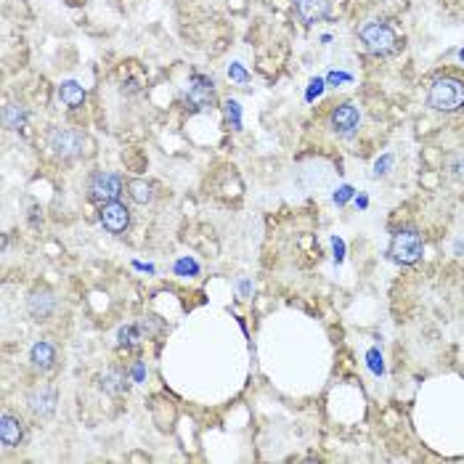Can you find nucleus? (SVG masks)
Masks as SVG:
<instances>
[{"label":"nucleus","instance_id":"nucleus-24","mask_svg":"<svg viewBox=\"0 0 464 464\" xmlns=\"http://www.w3.org/2000/svg\"><path fill=\"white\" fill-rule=\"evenodd\" d=\"M321 91H324V83H321V80H313V83H311V91H308V99L318 96Z\"/></svg>","mask_w":464,"mask_h":464},{"label":"nucleus","instance_id":"nucleus-7","mask_svg":"<svg viewBox=\"0 0 464 464\" xmlns=\"http://www.w3.org/2000/svg\"><path fill=\"white\" fill-rule=\"evenodd\" d=\"M99 221L109 233H122L130 226V210L122 202H106L101 204Z\"/></svg>","mask_w":464,"mask_h":464},{"label":"nucleus","instance_id":"nucleus-5","mask_svg":"<svg viewBox=\"0 0 464 464\" xmlns=\"http://www.w3.org/2000/svg\"><path fill=\"white\" fill-rule=\"evenodd\" d=\"M215 104V85L202 74H194L186 88V106L191 111H204Z\"/></svg>","mask_w":464,"mask_h":464},{"label":"nucleus","instance_id":"nucleus-8","mask_svg":"<svg viewBox=\"0 0 464 464\" xmlns=\"http://www.w3.org/2000/svg\"><path fill=\"white\" fill-rule=\"evenodd\" d=\"M361 125V114H358V106L353 104H343L332 111V130L337 136H353Z\"/></svg>","mask_w":464,"mask_h":464},{"label":"nucleus","instance_id":"nucleus-15","mask_svg":"<svg viewBox=\"0 0 464 464\" xmlns=\"http://www.w3.org/2000/svg\"><path fill=\"white\" fill-rule=\"evenodd\" d=\"M101 388L109 395H122V393H128V377L120 369H106L101 374Z\"/></svg>","mask_w":464,"mask_h":464},{"label":"nucleus","instance_id":"nucleus-6","mask_svg":"<svg viewBox=\"0 0 464 464\" xmlns=\"http://www.w3.org/2000/svg\"><path fill=\"white\" fill-rule=\"evenodd\" d=\"M48 146L54 148L56 157L61 159H72L77 157L85 146V138L83 133H77V130H66V128H59L51 133V138H48Z\"/></svg>","mask_w":464,"mask_h":464},{"label":"nucleus","instance_id":"nucleus-26","mask_svg":"<svg viewBox=\"0 0 464 464\" xmlns=\"http://www.w3.org/2000/svg\"><path fill=\"white\" fill-rule=\"evenodd\" d=\"M345 80H350V77H348V74H337V72L329 74V83H345Z\"/></svg>","mask_w":464,"mask_h":464},{"label":"nucleus","instance_id":"nucleus-16","mask_svg":"<svg viewBox=\"0 0 464 464\" xmlns=\"http://www.w3.org/2000/svg\"><path fill=\"white\" fill-rule=\"evenodd\" d=\"M24 122H27L24 106H19V104H6V109H3V125L9 130H21L24 128Z\"/></svg>","mask_w":464,"mask_h":464},{"label":"nucleus","instance_id":"nucleus-12","mask_svg":"<svg viewBox=\"0 0 464 464\" xmlns=\"http://www.w3.org/2000/svg\"><path fill=\"white\" fill-rule=\"evenodd\" d=\"M54 295L51 292H32L29 297V313L35 321H46L48 316L54 313Z\"/></svg>","mask_w":464,"mask_h":464},{"label":"nucleus","instance_id":"nucleus-17","mask_svg":"<svg viewBox=\"0 0 464 464\" xmlns=\"http://www.w3.org/2000/svg\"><path fill=\"white\" fill-rule=\"evenodd\" d=\"M130 199L133 202H138V204H148L151 202V186L146 183V181H130Z\"/></svg>","mask_w":464,"mask_h":464},{"label":"nucleus","instance_id":"nucleus-2","mask_svg":"<svg viewBox=\"0 0 464 464\" xmlns=\"http://www.w3.org/2000/svg\"><path fill=\"white\" fill-rule=\"evenodd\" d=\"M425 252V241H422V233H417L414 228H403V231L393 233V241H390V258L400 263V266H414Z\"/></svg>","mask_w":464,"mask_h":464},{"label":"nucleus","instance_id":"nucleus-20","mask_svg":"<svg viewBox=\"0 0 464 464\" xmlns=\"http://www.w3.org/2000/svg\"><path fill=\"white\" fill-rule=\"evenodd\" d=\"M390 167H393V157L385 154L382 159H377V165H374V176H388Z\"/></svg>","mask_w":464,"mask_h":464},{"label":"nucleus","instance_id":"nucleus-18","mask_svg":"<svg viewBox=\"0 0 464 464\" xmlns=\"http://www.w3.org/2000/svg\"><path fill=\"white\" fill-rule=\"evenodd\" d=\"M228 77H231L233 83H239V85H247V83H250V74H247V69H244L241 64H236V61H233V64L228 66Z\"/></svg>","mask_w":464,"mask_h":464},{"label":"nucleus","instance_id":"nucleus-28","mask_svg":"<svg viewBox=\"0 0 464 464\" xmlns=\"http://www.w3.org/2000/svg\"><path fill=\"white\" fill-rule=\"evenodd\" d=\"M462 59H464V51H462Z\"/></svg>","mask_w":464,"mask_h":464},{"label":"nucleus","instance_id":"nucleus-14","mask_svg":"<svg viewBox=\"0 0 464 464\" xmlns=\"http://www.w3.org/2000/svg\"><path fill=\"white\" fill-rule=\"evenodd\" d=\"M29 358H32V366H35V369H40V371L51 369V366L56 363V350H54V345H48V343H35V345H32V353H29Z\"/></svg>","mask_w":464,"mask_h":464},{"label":"nucleus","instance_id":"nucleus-9","mask_svg":"<svg viewBox=\"0 0 464 464\" xmlns=\"http://www.w3.org/2000/svg\"><path fill=\"white\" fill-rule=\"evenodd\" d=\"M295 14L303 24H316L329 16V0H295Z\"/></svg>","mask_w":464,"mask_h":464},{"label":"nucleus","instance_id":"nucleus-1","mask_svg":"<svg viewBox=\"0 0 464 464\" xmlns=\"http://www.w3.org/2000/svg\"><path fill=\"white\" fill-rule=\"evenodd\" d=\"M427 104L443 114H454V111L464 109V83L456 77H438L435 83L430 85Z\"/></svg>","mask_w":464,"mask_h":464},{"label":"nucleus","instance_id":"nucleus-11","mask_svg":"<svg viewBox=\"0 0 464 464\" xmlns=\"http://www.w3.org/2000/svg\"><path fill=\"white\" fill-rule=\"evenodd\" d=\"M29 408L37 417H51L56 411V393L54 390H37L29 395Z\"/></svg>","mask_w":464,"mask_h":464},{"label":"nucleus","instance_id":"nucleus-22","mask_svg":"<svg viewBox=\"0 0 464 464\" xmlns=\"http://www.w3.org/2000/svg\"><path fill=\"white\" fill-rule=\"evenodd\" d=\"M369 366H371V371L374 374H382V355H380V350H369Z\"/></svg>","mask_w":464,"mask_h":464},{"label":"nucleus","instance_id":"nucleus-19","mask_svg":"<svg viewBox=\"0 0 464 464\" xmlns=\"http://www.w3.org/2000/svg\"><path fill=\"white\" fill-rule=\"evenodd\" d=\"M226 117H228V122H231L233 128L239 130L241 128V109H239V104H236V101L226 104Z\"/></svg>","mask_w":464,"mask_h":464},{"label":"nucleus","instance_id":"nucleus-27","mask_svg":"<svg viewBox=\"0 0 464 464\" xmlns=\"http://www.w3.org/2000/svg\"><path fill=\"white\" fill-rule=\"evenodd\" d=\"M136 380H143V366H141V363L136 366Z\"/></svg>","mask_w":464,"mask_h":464},{"label":"nucleus","instance_id":"nucleus-13","mask_svg":"<svg viewBox=\"0 0 464 464\" xmlns=\"http://www.w3.org/2000/svg\"><path fill=\"white\" fill-rule=\"evenodd\" d=\"M59 99L69 109H80L85 104V88L80 83H74V80H66V83L59 85Z\"/></svg>","mask_w":464,"mask_h":464},{"label":"nucleus","instance_id":"nucleus-3","mask_svg":"<svg viewBox=\"0 0 464 464\" xmlns=\"http://www.w3.org/2000/svg\"><path fill=\"white\" fill-rule=\"evenodd\" d=\"M361 43L366 46V51L374 56H390L398 51V35L380 21H369L361 27Z\"/></svg>","mask_w":464,"mask_h":464},{"label":"nucleus","instance_id":"nucleus-25","mask_svg":"<svg viewBox=\"0 0 464 464\" xmlns=\"http://www.w3.org/2000/svg\"><path fill=\"white\" fill-rule=\"evenodd\" d=\"M348 196H350V188H348V186H345V188H340V194H334V199H337V202L343 204L345 199H348Z\"/></svg>","mask_w":464,"mask_h":464},{"label":"nucleus","instance_id":"nucleus-21","mask_svg":"<svg viewBox=\"0 0 464 464\" xmlns=\"http://www.w3.org/2000/svg\"><path fill=\"white\" fill-rule=\"evenodd\" d=\"M176 271H178V273H196V271H199V266H196L194 260H178Z\"/></svg>","mask_w":464,"mask_h":464},{"label":"nucleus","instance_id":"nucleus-4","mask_svg":"<svg viewBox=\"0 0 464 464\" xmlns=\"http://www.w3.org/2000/svg\"><path fill=\"white\" fill-rule=\"evenodd\" d=\"M122 194V178L114 176V173H96L88 183V196L93 202L106 204V202H117Z\"/></svg>","mask_w":464,"mask_h":464},{"label":"nucleus","instance_id":"nucleus-23","mask_svg":"<svg viewBox=\"0 0 464 464\" xmlns=\"http://www.w3.org/2000/svg\"><path fill=\"white\" fill-rule=\"evenodd\" d=\"M136 337V326H122L120 329V345H130Z\"/></svg>","mask_w":464,"mask_h":464},{"label":"nucleus","instance_id":"nucleus-10","mask_svg":"<svg viewBox=\"0 0 464 464\" xmlns=\"http://www.w3.org/2000/svg\"><path fill=\"white\" fill-rule=\"evenodd\" d=\"M21 438H24L21 422L16 417H11V414H3L0 417V443L6 445V448H16L21 443Z\"/></svg>","mask_w":464,"mask_h":464}]
</instances>
